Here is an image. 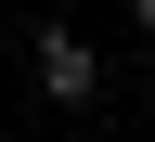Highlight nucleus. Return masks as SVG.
<instances>
[{
    "instance_id": "1",
    "label": "nucleus",
    "mask_w": 155,
    "mask_h": 142,
    "mask_svg": "<svg viewBox=\"0 0 155 142\" xmlns=\"http://www.w3.org/2000/svg\"><path fill=\"white\" fill-rule=\"evenodd\" d=\"M26 78L52 91V104H104V52H91L78 26H39L26 39Z\"/></svg>"
},
{
    "instance_id": "2",
    "label": "nucleus",
    "mask_w": 155,
    "mask_h": 142,
    "mask_svg": "<svg viewBox=\"0 0 155 142\" xmlns=\"http://www.w3.org/2000/svg\"><path fill=\"white\" fill-rule=\"evenodd\" d=\"M129 26H142V39H155V0H129Z\"/></svg>"
}]
</instances>
